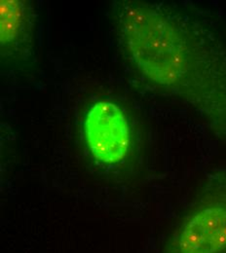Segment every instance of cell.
Listing matches in <instances>:
<instances>
[{"label": "cell", "instance_id": "cell-4", "mask_svg": "<svg viewBox=\"0 0 226 253\" xmlns=\"http://www.w3.org/2000/svg\"><path fill=\"white\" fill-rule=\"evenodd\" d=\"M31 1L1 0L0 53L2 62L27 66L34 54L35 13Z\"/></svg>", "mask_w": 226, "mask_h": 253}, {"label": "cell", "instance_id": "cell-1", "mask_svg": "<svg viewBox=\"0 0 226 253\" xmlns=\"http://www.w3.org/2000/svg\"><path fill=\"white\" fill-rule=\"evenodd\" d=\"M120 52L145 82L187 104L226 140V45L177 5L114 0L109 9Z\"/></svg>", "mask_w": 226, "mask_h": 253}, {"label": "cell", "instance_id": "cell-3", "mask_svg": "<svg viewBox=\"0 0 226 253\" xmlns=\"http://www.w3.org/2000/svg\"><path fill=\"white\" fill-rule=\"evenodd\" d=\"M85 146L97 164L118 167L129 158L133 134L123 108L110 99H99L86 110L82 120Z\"/></svg>", "mask_w": 226, "mask_h": 253}, {"label": "cell", "instance_id": "cell-2", "mask_svg": "<svg viewBox=\"0 0 226 253\" xmlns=\"http://www.w3.org/2000/svg\"><path fill=\"white\" fill-rule=\"evenodd\" d=\"M162 253H226V169L206 176Z\"/></svg>", "mask_w": 226, "mask_h": 253}]
</instances>
